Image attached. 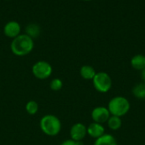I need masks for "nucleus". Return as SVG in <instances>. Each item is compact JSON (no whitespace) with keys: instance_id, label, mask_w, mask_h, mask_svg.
<instances>
[{"instance_id":"1","label":"nucleus","mask_w":145,"mask_h":145,"mask_svg":"<svg viewBox=\"0 0 145 145\" xmlns=\"http://www.w3.org/2000/svg\"><path fill=\"white\" fill-rule=\"evenodd\" d=\"M34 49V40L27 34H20L10 44V50L16 56H25Z\"/></svg>"},{"instance_id":"2","label":"nucleus","mask_w":145,"mask_h":145,"mask_svg":"<svg viewBox=\"0 0 145 145\" xmlns=\"http://www.w3.org/2000/svg\"><path fill=\"white\" fill-rule=\"evenodd\" d=\"M40 128L47 136L54 137L60 132L62 124L57 116L54 115H46L40 120Z\"/></svg>"},{"instance_id":"3","label":"nucleus","mask_w":145,"mask_h":145,"mask_svg":"<svg viewBox=\"0 0 145 145\" xmlns=\"http://www.w3.org/2000/svg\"><path fill=\"white\" fill-rule=\"evenodd\" d=\"M130 108V102L127 98L122 96L114 97L110 100L107 106V109H109L110 115L117 116L120 118L126 115L129 112Z\"/></svg>"},{"instance_id":"4","label":"nucleus","mask_w":145,"mask_h":145,"mask_svg":"<svg viewBox=\"0 0 145 145\" xmlns=\"http://www.w3.org/2000/svg\"><path fill=\"white\" fill-rule=\"evenodd\" d=\"M92 81L94 89L99 93H107L112 87V79L105 72L97 73Z\"/></svg>"},{"instance_id":"5","label":"nucleus","mask_w":145,"mask_h":145,"mask_svg":"<svg viewBox=\"0 0 145 145\" xmlns=\"http://www.w3.org/2000/svg\"><path fill=\"white\" fill-rule=\"evenodd\" d=\"M33 76L38 79H46L53 73V68L51 64L46 61H38L33 64L31 68Z\"/></svg>"},{"instance_id":"6","label":"nucleus","mask_w":145,"mask_h":145,"mask_svg":"<svg viewBox=\"0 0 145 145\" xmlns=\"http://www.w3.org/2000/svg\"><path fill=\"white\" fill-rule=\"evenodd\" d=\"M91 117H92V120L93 121V122L103 125L108 121L109 118L110 117V114L107 107L99 106V107L94 108L92 110Z\"/></svg>"},{"instance_id":"7","label":"nucleus","mask_w":145,"mask_h":145,"mask_svg":"<svg viewBox=\"0 0 145 145\" xmlns=\"http://www.w3.org/2000/svg\"><path fill=\"white\" fill-rule=\"evenodd\" d=\"M88 135L87 126L81 122L75 123L70 130V137L71 139L76 142H82V140Z\"/></svg>"},{"instance_id":"8","label":"nucleus","mask_w":145,"mask_h":145,"mask_svg":"<svg viewBox=\"0 0 145 145\" xmlns=\"http://www.w3.org/2000/svg\"><path fill=\"white\" fill-rule=\"evenodd\" d=\"M21 26L18 21H10L7 22L3 26V33L6 37L10 38H14L20 34Z\"/></svg>"},{"instance_id":"9","label":"nucleus","mask_w":145,"mask_h":145,"mask_svg":"<svg viewBox=\"0 0 145 145\" xmlns=\"http://www.w3.org/2000/svg\"><path fill=\"white\" fill-rule=\"evenodd\" d=\"M87 132L88 136L94 139H97L105 134V128L102 124L92 122L88 125V126H87Z\"/></svg>"},{"instance_id":"10","label":"nucleus","mask_w":145,"mask_h":145,"mask_svg":"<svg viewBox=\"0 0 145 145\" xmlns=\"http://www.w3.org/2000/svg\"><path fill=\"white\" fill-rule=\"evenodd\" d=\"M131 66L137 71H142L145 68V56L143 54H138L132 57Z\"/></svg>"},{"instance_id":"11","label":"nucleus","mask_w":145,"mask_h":145,"mask_svg":"<svg viewBox=\"0 0 145 145\" xmlns=\"http://www.w3.org/2000/svg\"><path fill=\"white\" fill-rule=\"evenodd\" d=\"M97 72L94 68L90 65H83L80 68V75L83 79L86 80H93Z\"/></svg>"},{"instance_id":"12","label":"nucleus","mask_w":145,"mask_h":145,"mask_svg":"<svg viewBox=\"0 0 145 145\" xmlns=\"http://www.w3.org/2000/svg\"><path fill=\"white\" fill-rule=\"evenodd\" d=\"M93 145H118V144L113 135L105 133L102 137L95 139Z\"/></svg>"},{"instance_id":"13","label":"nucleus","mask_w":145,"mask_h":145,"mask_svg":"<svg viewBox=\"0 0 145 145\" xmlns=\"http://www.w3.org/2000/svg\"><path fill=\"white\" fill-rule=\"evenodd\" d=\"M133 95L139 100H144L145 99V83H138L136 84L132 90Z\"/></svg>"},{"instance_id":"14","label":"nucleus","mask_w":145,"mask_h":145,"mask_svg":"<svg viewBox=\"0 0 145 145\" xmlns=\"http://www.w3.org/2000/svg\"><path fill=\"white\" fill-rule=\"evenodd\" d=\"M106 123H107L108 127L111 131H117L122 126L121 118L117 117V116H114V115H110V117L109 118V120Z\"/></svg>"},{"instance_id":"15","label":"nucleus","mask_w":145,"mask_h":145,"mask_svg":"<svg viewBox=\"0 0 145 145\" xmlns=\"http://www.w3.org/2000/svg\"><path fill=\"white\" fill-rule=\"evenodd\" d=\"M25 34L31 37L32 39L37 38L40 34V27L37 24H29L25 28Z\"/></svg>"},{"instance_id":"16","label":"nucleus","mask_w":145,"mask_h":145,"mask_svg":"<svg viewBox=\"0 0 145 145\" xmlns=\"http://www.w3.org/2000/svg\"><path fill=\"white\" fill-rule=\"evenodd\" d=\"M38 109H39L38 103L34 100H31L27 102V103L25 104V111L31 115H36L38 112Z\"/></svg>"},{"instance_id":"17","label":"nucleus","mask_w":145,"mask_h":145,"mask_svg":"<svg viewBox=\"0 0 145 145\" xmlns=\"http://www.w3.org/2000/svg\"><path fill=\"white\" fill-rule=\"evenodd\" d=\"M49 87L54 91H59L63 87V81L59 78H54L51 80Z\"/></svg>"},{"instance_id":"18","label":"nucleus","mask_w":145,"mask_h":145,"mask_svg":"<svg viewBox=\"0 0 145 145\" xmlns=\"http://www.w3.org/2000/svg\"><path fill=\"white\" fill-rule=\"evenodd\" d=\"M60 145H83L82 142H76L72 139H67L61 143Z\"/></svg>"},{"instance_id":"19","label":"nucleus","mask_w":145,"mask_h":145,"mask_svg":"<svg viewBox=\"0 0 145 145\" xmlns=\"http://www.w3.org/2000/svg\"><path fill=\"white\" fill-rule=\"evenodd\" d=\"M141 77H142V79H143V82L145 83V68L143 69L141 71Z\"/></svg>"},{"instance_id":"20","label":"nucleus","mask_w":145,"mask_h":145,"mask_svg":"<svg viewBox=\"0 0 145 145\" xmlns=\"http://www.w3.org/2000/svg\"><path fill=\"white\" fill-rule=\"evenodd\" d=\"M83 1H91V0H83Z\"/></svg>"}]
</instances>
